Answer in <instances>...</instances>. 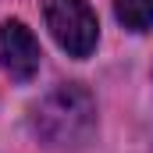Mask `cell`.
I'll return each mask as SVG.
<instances>
[{
	"mask_svg": "<svg viewBox=\"0 0 153 153\" xmlns=\"http://www.w3.org/2000/svg\"><path fill=\"white\" fill-rule=\"evenodd\" d=\"M39 43L32 29L18 18L0 22V64L14 82H32L39 71Z\"/></svg>",
	"mask_w": 153,
	"mask_h": 153,
	"instance_id": "3957f363",
	"label": "cell"
},
{
	"mask_svg": "<svg viewBox=\"0 0 153 153\" xmlns=\"http://www.w3.org/2000/svg\"><path fill=\"white\" fill-rule=\"evenodd\" d=\"M43 22L68 57H89L96 50L100 25L85 0H43Z\"/></svg>",
	"mask_w": 153,
	"mask_h": 153,
	"instance_id": "7a4b0ae2",
	"label": "cell"
},
{
	"mask_svg": "<svg viewBox=\"0 0 153 153\" xmlns=\"http://www.w3.org/2000/svg\"><path fill=\"white\" fill-rule=\"evenodd\" d=\"M96 128V100L85 85L61 82L32 107V132L50 150H75Z\"/></svg>",
	"mask_w": 153,
	"mask_h": 153,
	"instance_id": "6da1fadb",
	"label": "cell"
},
{
	"mask_svg": "<svg viewBox=\"0 0 153 153\" xmlns=\"http://www.w3.org/2000/svg\"><path fill=\"white\" fill-rule=\"evenodd\" d=\"M114 14L132 32L153 29V0H114Z\"/></svg>",
	"mask_w": 153,
	"mask_h": 153,
	"instance_id": "277c9868",
	"label": "cell"
}]
</instances>
